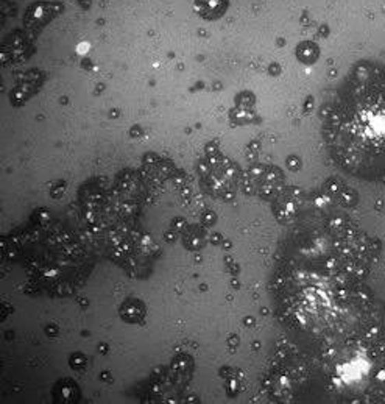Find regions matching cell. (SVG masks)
I'll return each instance as SVG.
<instances>
[{
  "label": "cell",
  "instance_id": "1",
  "mask_svg": "<svg viewBox=\"0 0 385 404\" xmlns=\"http://www.w3.org/2000/svg\"><path fill=\"white\" fill-rule=\"evenodd\" d=\"M201 183L215 197L228 200L236 193L240 172L233 161L222 155H211L200 163Z\"/></svg>",
  "mask_w": 385,
  "mask_h": 404
},
{
  "label": "cell",
  "instance_id": "2",
  "mask_svg": "<svg viewBox=\"0 0 385 404\" xmlns=\"http://www.w3.org/2000/svg\"><path fill=\"white\" fill-rule=\"evenodd\" d=\"M284 176L275 166H254L243 175L245 191L265 200H275L282 191Z\"/></svg>",
  "mask_w": 385,
  "mask_h": 404
},
{
  "label": "cell",
  "instance_id": "3",
  "mask_svg": "<svg viewBox=\"0 0 385 404\" xmlns=\"http://www.w3.org/2000/svg\"><path fill=\"white\" fill-rule=\"evenodd\" d=\"M303 206V192L298 187H286L275 198V215L281 224H292Z\"/></svg>",
  "mask_w": 385,
  "mask_h": 404
},
{
  "label": "cell",
  "instance_id": "4",
  "mask_svg": "<svg viewBox=\"0 0 385 404\" xmlns=\"http://www.w3.org/2000/svg\"><path fill=\"white\" fill-rule=\"evenodd\" d=\"M229 7V0H195L194 8L200 18L206 21L220 19Z\"/></svg>",
  "mask_w": 385,
  "mask_h": 404
},
{
  "label": "cell",
  "instance_id": "5",
  "mask_svg": "<svg viewBox=\"0 0 385 404\" xmlns=\"http://www.w3.org/2000/svg\"><path fill=\"white\" fill-rule=\"evenodd\" d=\"M325 191L327 192V195L340 204H343V206H354V204L358 203V193L351 189L349 186L343 185L342 181H337V180L327 181V183L325 185Z\"/></svg>",
  "mask_w": 385,
  "mask_h": 404
},
{
  "label": "cell",
  "instance_id": "6",
  "mask_svg": "<svg viewBox=\"0 0 385 404\" xmlns=\"http://www.w3.org/2000/svg\"><path fill=\"white\" fill-rule=\"evenodd\" d=\"M320 56V47L312 41H303L297 47V58L304 64H314Z\"/></svg>",
  "mask_w": 385,
  "mask_h": 404
},
{
  "label": "cell",
  "instance_id": "7",
  "mask_svg": "<svg viewBox=\"0 0 385 404\" xmlns=\"http://www.w3.org/2000/svg\"><path fill=\"white\" fill-rule=\"evenodd\" d=\"M121 314L127 322H132V323L139 322L140 318L144 317V305L134 298L127 300L125 303L122 305Z\"/></svg>",
  "mask_w": 385,
  "mask_h": 404
},
{
  "label": "cell",
  "instance_id": "8",
  "mask_svg": "<svg viewBox=\"0 0 385 404\" xmlns=\"http://www.w3.org/2000/svg\"><path fill=\"white\" fill-rule=\"evenodd\" d=\"M288 166L290 167H298V159H288Z\"/></svg>",
  "mask_w": 385,
  "mask_h": 404
}]
</instances>
